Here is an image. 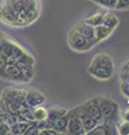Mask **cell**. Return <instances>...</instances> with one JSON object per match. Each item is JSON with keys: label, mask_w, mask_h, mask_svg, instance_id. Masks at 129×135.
<instances>
[{"label": "cell", "mask_w": 129, "mask_h": 135, "mask_svg": "<svg viewBox=\"0 0 129 135\" xmlns=\"http://www.w3.org/2000/svg\"><path fill=\"white\" fill-rule=\"evenodd\" d=\"M40 10V0H0V22L9 27H26L39 18Z\"/></svg>", "instance_id": "6da1fadb"}, {"label": "cell", "mask_w": 129, "mask_h": 135, "mask_svg": "<svg viewBox=\"0 0 129 135\" xmlns=\"http://www.w3.org/2000/svg\"><path fill=\"white\" fill-rule=\"evenodd\" d=\"M88 72L91 77L101 81L111 79L115 72L113 59L107 53L95 54L88 68Z\"/></svg>", "instance_id": "7a4b0ae2"}, {"label": "cell", "mask_w": 129, "mask_h": 135, "mask_svg": "<svg viewBox=\"0 0 129 135\" xmlns=\"http://www.w3.org/2000/svg\"><path fill=\"white\" fill-rule=\"evenodd\" d=\"M98 103L102 114L103 123L112 124V122L117 120V117L119 116V106L113 99L109 97H98Z\"/></svg>", "instance_id": "3957f363"}, {"label": "cell", "mask_w": 129, "mask_h": 135, "mask_svg": "<svg viewBox=\"0 0 129 135\" xmlns=\"http://www.w3.org/2000/svg\"><path fill=\"white\" fill-rule=\"evenodd\" d=\"M68 44L71 50L74 51V52H79V53L88 52V51L92 50L95 46L93 42H91L88 38H85L84 36H82L74 28L71 29L68 34Z\"/></svg>", "instance_id": "277c9868"}, {"label": "cell", "mask_w": 129, "mask_h": 135, "mask_svg": "<svg viewBox=\"0 0 129 135\" xmlns=\"http://www.w3.org/2000/svg\"><path fill=\"white\" fill-rule=\"evenodd\" d=\"M2 79L11 81L14 83H28L30 80L26 77L23 69L17 63H8L1 75Z\"/></svg>", "instance_id": "5b68a950"}, {"label": "cell", "mask_w": 129, "mask_h": 135, "mask_svg": "<svg viewBox=\"0 0 129 135\" xmlns=\"http://www.w3.org/2000/svg\"><path fill=\"white\" fill-rule=\"evenodd\" d=\"M68 126H66V134L71 135H83L84 129L80 119V115H79V108L74 107L72 109L68 110Z\"/></svg>", "instance_id": "8992f818"}, {"label": "cell", "mask_w": 129, "mask_h": 135, "mask_svg": "<svg viewBox=\"0 0 129 135\" xmlns=\"http://www.w3.org/2000/svg\"><path fill=\"white\" fill-rule=\"evenodd\" d=\"M79 107V110L85 113L86 115L91 116L92 118H94L95 120H98L99 123H103L102 119V114L101 110H100V106L98 103V98H92L86 100L85 103L81 104Z\"/></svg>", "instance_id": "52a82bcc"}, {"label": "cell", "mask_w": 129, "mask_h": 135, "mask_svg": "<svg viewBox=\"0 0 129 135\" xmlns=\"http://www.w3.org/2000/svg\"><path fill=\"white\" fill-rule=\"evenodd\" d=\"M46 101V97L43 92H40L37 89H28L26 90V95H25V101L24 104L28 107L34 108L39 105H43Z\"/></svg>", "instance_id": "ba28073f"}, {"label": "cell", "mask_w": 129, "mask_h": 135, "mask_svg": "<svg viewBox=\"0 0 129 135\" xmlns=\"http://www.w3.org/2000/svg\"><path fill=\"white\" fill-rule=\"evenodd\" d=\"M26 90L27 89H22V88H6L5 90L1 91V97L24 104Z\"/></svg>", "instance_id": "9c48e42d"}, {"label": "cell", "mask_w": 129, "mask_h": 135, "mask_svg": "<svg viewBox=\"0 0 129 135\" xmlns=\"http://www.w3.org/2000/svg\"><path fill=\"white\" fill-rule=\"evenodd\" d=\"M75 31H78L79 33L81 34L82 36H84L85 38H88L89 41L93 42V43L97 45L98 42L95 40V32H94V27L89 25L88 23H85L84 20H81L80 23H78L75 26L73 27Z\"/></svg>", "instance_id": "30bf717a"}, {"label": "cell", "mask_w": 129, "mask_h": 135, "mask_svg": "<svg viewBox=\"0 0 129 135\" xmlns=\"http://www.w3.org/2000/svg\"><path fill=\"white\" fill-rule=\"evenodd\" d=\"M48 126L47 128H53L59 134H66V126H68V115H64L55 120H48L47 119Z\"/></svg>", "instance_id": "8fae6325"}, {"label": "cell", "mask_w": 129, "mask_h": 135, "mask_svg": "<svg viewBox=\"0 0 129 135\" xmlns=\"http://www.w3.org/2000/svg\"><path fill=\"white\" fill-rule=\"evenodd\" d=\"M79 108V107H78ZM79 115H80V119H81V123H82V126H83V129H84V133L86 134L88 132H90L92 128H94L95 126L99 124L98 120H95L94 118H92L91 116L86 115L85 113L83 112H80L79 110Z\"/></svg>", "instance_id": "7c38bea8"}, {"label": "cell", "mask_w": 129, "mask_h": 135, "mask_svg": "<svg viewBox=\"0 0 129 135\" xmlns=\"http://www.w3.org/2000/svg\"><path fill=\"white\" fill-rule=\"evenodd\" d=\"M94 32H95V40H97L98 43H100V42H102V41H106L107 38H109V37L112 35V33H113L112 29L106 27L105 25H102V24L95 26Z\"/></svg>", "instance_id": "4fadbf2b"}, {"label": "cell", "mask_w": 129, "mask_h": 135, "mask_svg": "<svg viewBox=\"0 0 129 135\" xmlns=\"http://www.w3.org/2000/svg\"><path fill=\"white\" fill-rule=\"evenodd\" d=\"M101 24L115 32V29L117 28L118 25H119V19L115 14H112V12H110V11H107L105 17H103V20H102Z\"/></svg>", "instance_id": "5bb4252c"}, {"label": "cell", "mask_w": 129, "mask_h": 135, "mask_svg": "<svg viewBox=\"0 0 129 135\" xmlns=\"http://www.w3.org/2000/svg\"><path fill=\"white\" fill-rule=\"evenodd\" d=\"M68 114V109L60 107V106H52L47 108V119L48 120H55L57 118L64 116Z\"/></svg>", "instance_id": "9a60e30c"}, {"label": "cell", "mask_w": 129, "mask_h": 135, "mask_svg": "<svg viewBox=\"0 0 129 135\" xmlns=\"http://www.w3.org/2000/svg\"><path fill=\"white\" fill-rule=\"evenodd\" d=\"M106 12H107V10L100 9V10H98V11H95L94 14H92L91 16H89L88 18H85L84 22L88 23L89 25H91V26L95 27V26H98V25H100V24L102 23L103 17H105Z\"/></svg>", "instance_id": "2e32d148"}, {"label": "cell", "mask_w": 129, "mask_h": 135, "mask_svg": "<svg viewBox=\"0 0 129 135\" xmlns=\"http://www.w3.org/2000/svg\"><path fill=\"white\" fill-rule=\"evenodd\" d=\"M32 122H24V120H17L16 123L10 125V134L14 135H24L28 128V126L30 125Z\"/></svg>", "instance_id": "e0dca14e"}, {"label": "cell", "mask_w": 129, "mask_h": 135, "mask_svg": "<svg viewBox=\"0 0 129 135\" xmlns=\"http://www.w3.org/2000/svg\"><path fill=\"white\" fill-rule=\"evenodd\" d=\"M110 124L107 123H99L94 128L86 133V135H107L110 132Z\"/></svg>", "instance_id": "ac0fdd59"}, {"label": "cell", "mask_w": 129, "mask_h": 135, "mask_svg": "<svg viewBox=\"0 0 129 135\" xmlns=\"http://www.w3.org/2000/svg\"><path fill=\"white\" fill-rule=\"evenodd\" d=\"M33 116L34 120H43L47 118V108H45L43 105L36 106L33 108Z\"/></svg>", "instance_id": "d6986e66"}, {"label": "cell", "mask_w": 129, "mask_h": 135, "mask_svg": "<svg viewBox=\"0 0 129 135\" xmlns=\"http://www.w3.org/2000/svg\"><path fill=\"white\" fill-rule=\"evenodd\" d=\"M116 131L119 135H129V122L121 119L116 123Z\"/></svg>", "instance_id": "ffe728a7"}, {"label": "cell", "mask_w": 129, "mask_h": 135, "mask_svg": "<svg viewBox=\"0 0 129 135\" xmlns=\"http://www.w3.org/2000/svg\"><path fill=\"white\" fill-rule=\"evenodd\" d=\"M92 2H94L95 5L101 6L105 9H115L117 0H91Z\"/></svg>", "instance_id": "44dd1931"}, {"label": "cell", "mask_w": 129, "mask_h": 135, "mask_svg": "<svg viewBox=\"0 0 129 135\" xmlns=\"http://www.w3.org/2000/svg\"><path fill=\"white\" fill-rule=\"evenodd\" d=\"M120 91L125 98L129 101V81H120Z\"/></svg>", "instance_id": "7402d4cb"}, {"label": "cell", "mask_w": 129, "mask_h": 135, "mask_svg": "<svg viewBox=\"0 0 129 135\" xmlns=\"http://www.w3.org/2000/svg\"><path fill=\"white\" fill-rule=\"evenodd\" d=\"M115 9H117V10H128L129 9V0H117Z\"/></svg>", "instance_id": "603a6c76"}, {"label": "cell", "mask_w": 129, "mask_h": 135, "mask_svg": "<svg viewBox=\"0 0 129 135\" xmlns=\"http://www.w3.org/2000/svg\"><path fill=\"white\" fill-rule=\"evenodd\" d=\"M10 134V125L3 120L0 123V135H8Z\"/></svg>", "instance_id": "cb8c5ba5"}, {"label": "cell", "mask_w": 129, "mask_h": 135, "mask_svg": "<svg viewBox=\"0 0 129 135\" xmlns=\"http://www.w3.org/2000/svg\"><path fill=\"white\" fill-rule=\"evenodd\" d=\"M38 128L36 127V125L34 124V122H32L30 125L28 126V128L26 129V132L24 133V135H38Z\"/></svg>", "instance_id": "d4e9b609"}, {"label": "cell", "mask_w": 129, "mask_h": 135, "mask_svg": "<svg viewBox=\"0 0 129 135\" xmlns=\"http://www.w3.org/2000/svg\"><path fill=\"white\" fill-rule=\"evenodd\" d=\"M119 116H120V118H121V119L129 122V107L119 109Z\"/></svg>", "instance_id": "484cf974"}, {"label": "cell", "mask_w": 129, "mask_h": 135, "mask_svg": "<svg viewBox=\"0 0 129 135\" xmlns=\"http://www.w3.org/2000/svg\"><path fill=\"white\" fill-rule=\"evenodd\" d=\"M38 135H59V132H56L53 128H43L39 129Z\"/></svg>", "instance_id": "4316f807"}, {"label": "cell", "mask_w": 129, "mask_h": 135, "mask_svg": "<svg viewBox=\"0 0 129 135\" xmlns=\"http://www.w3.org/2000/svg\"><path fill=\"white\" fill-rule=\"evenodd\" d=\"M120 72H128L129 73V59L121 63V65H120Z\"/></svg>", "instance_id": "83f0119b"}, {"label": "cell", "mask_w": 129, "mask_h": 135, "mask_svg": "<svg viewBox=\"0 0 129 135\" xmlns=\"http://www.w3.org/2000/svg\"><path fill=\"white\" fill-rule=\"evenodd\" d=\"M6 65H7V61H6V59H5V57H2L1 55H0V78H1L2 72H3V70H5Z\"/></svg>", "instance_id": "f1b7e54d"}, {"label": "cell", "mask_w": 129, "mask_h": 135, "mask_svg": "<svg viewBox=\"0 0 129 135\" xmlns=\"http://www.w3.org/2000/svg\"><path fill=\"white\" fill-rule=\"evenodd\" d=\"M5 119H6V117H5V116H3V115H2V114H1V113H0V123H1V122H3V120H5Z\"/></svg>", "instance_id": "f546056e"}]
</instances>
